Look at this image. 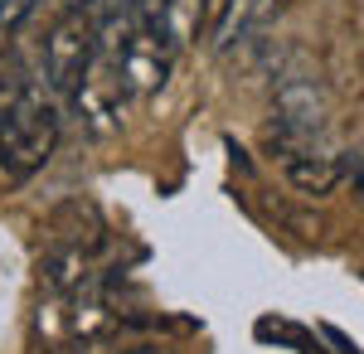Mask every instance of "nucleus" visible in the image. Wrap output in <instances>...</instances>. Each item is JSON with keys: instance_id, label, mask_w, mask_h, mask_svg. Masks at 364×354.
<instances>
[{"instance_id": "nucleus-1", "label": "nucleus", "mask_w": 364, "mask_h": 354, "mask_svg": "<svg viewBox=\"0 0 364 354\" xmlns=\"http://www.w3.org/2000/svg\"><path fill=\"white\" fill-rule=\"evenodd\" d=\"M58 132H63V117H58L54 97L39 82H25V92L15 97V107L0 122V175L5 180L39 175L54 156Z\"/></svg>"}, {"instance_id": "nucleus-2", "label": "nucleus", "mask_w": 364, "mask_h": 354, "mask_svg": "<svg viewBox=\"0 0 364 354\" xmlns=\"http://www.w3.org/2000/svg\"><path fill=\"white\" fill-rule=\"evenodd\" d=\"M97 58V29L83 5H68L44 34V87L54 97H73Z\"/></svg>"}, {"instance_id": "nucleus-3", "label": "nucleus", "mask_w": 364, "mask_h": 354, "mask_svg": "<svg viewBox=\"0 0 364 354\" xmlns=\"http://www.w3.org/2000/svg\"><path fill=\"white\" fill-rule=\"evenodd\" d=\"M170 68H175V54H170L146 25L127 39V49H122L117 63H112L122 92H132V97H151V92H161V87L170 82Z\"/></svg>"}, {"instance_id": "nucleus-4", "label": "nucleus", "mask_w": 364, "mask_h": 354, "mask_svg": "<svg viewBox=\"0 0 364 354\" xmlns=\"http://www.w3.org/2000/svg\"><path fill=\"white\" fill-rule=\"evenodd\" d=\"M272 102H277V122L287 132H296V136H316L326 127V87L316 78H301V73L282 78Z\"/></svg>"}, {"instance_id": "nucleus-5", "label": "nucleus", "mask_w": 364, "mask_h": 354, "mask_svg": "<svg viewBox=\"0 0 364 354\" xmlns=\"http://www.w3.org/2000/svg\"><path fill=\"white\" fill-rule=\"evenodd\" d=\"M282 0H214V49L228 54L272 25Z\"/></svg>"}, {"instance_id": "nucleus-6", "label": "nucleus", "mask_w": 364, "mask_h": 354, "mask_svg": "<svg viewBox=\"0 0 364 354\" xmlns=\"http://www.w3.org/2000/svg\"><path fill=\"white\" fill-rule=\"evenodd\" d=\"M39 281H44L49 296H73V291H83L87 252L73 247V243H54L49 252H44V262H39Z\"/></svg>"}, {"instance_id": "nucleus-7", "label": "nucleus", "mask_w": 364, "mask_h": 354, "mask_svg": "<svg viewBox=\"0 0 364 354\" xmlns=\"http://www.w3.org/2000/svg\"><path fill=\"white\" fill-rule=\"evenodd\" d=\"M287 185L301 194H336V185L345 180V170H340L336 156H316V151H296V156H287Z\"/></svg>"}, {"instance_id": "nucleus-8", "label": "nucleus", "mask_w": 364, "mask_h": 354, "mask_svg": "<svg viewBox=\"0 0 364 354\" xmlns=\"http://www.w3.org/2000/svg\"><path fill=\"white\" fill-rule=\"evenodd\" d=\"M39 10V0H0V34H10V29H20Z\"/></svg>"}, {"instance_id": "nucleus-9", "label": "nucleus", "mask_w": 364, "mask_h": 354, "mask_svg": "<svg viewBox=\"0 0 364 354\" xmlns=\"http://www.w3.org/2000/svg\"><path fill=\"white\" fill-rule=\"evenodd\" d=\"M117 354H166V350H156V345H127V350H117Z\"/></svg>"}]
</instances>
